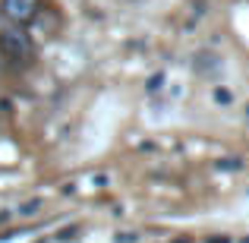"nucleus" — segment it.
<instances>
[{
  "label": "nucleus",
  "instance_id": "f257e3e1",
  "mask_svg": "<svg viewBox=\"0 0 249 243\" xmlns=\"http://www.w3.org/2000/svg\"><path fill=\"white\" fill-rule=\"evenodd\" d=\"M6 10H10V16L29 19L32 10H35V0H6Z\"/></svg>",
  "mask_w": 249,
  "mask_h": 243
}]
</instances>
